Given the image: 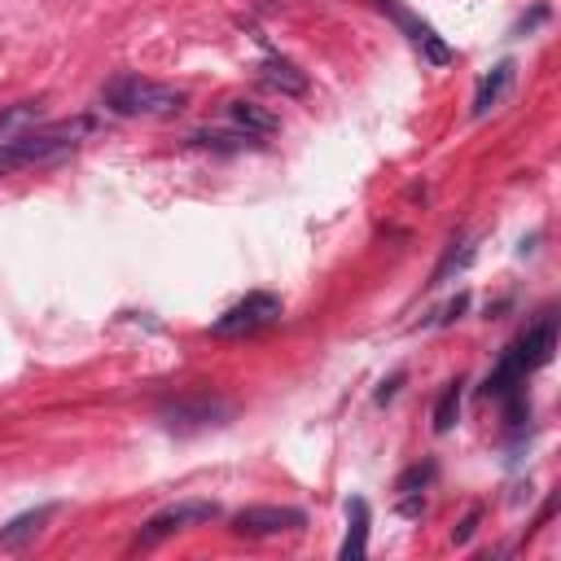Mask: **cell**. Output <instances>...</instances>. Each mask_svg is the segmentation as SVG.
Instances as JSON below:
<instances>
[{"label": "cell", "instance_id": "cell-4", "mask_svg": "<svg viewBox=\"0 0 561 561\" xmlns=\"http://www.w3.org/2000/svg\"><path fill=\"white\" fill-rule=\"evenodd\" d=\"M280 320V298L276 294H245L241 302H232L215 324H210V333L215 337H250V333H259V329H267V324H276Z\"/></svg>", "mask_w": 561, "mask_h": 561}, {"label": "cell", "instance_id": "cell-20", "mask_svg": "<svg viewBox=\"0 0 561 561\" xmlns=\"http://www.w3.org/2000/svg\"><path fill=\"white\" fill-rule=\"evenodd\" d=\"M399 381H403V373H394L390 381H381V390H377V403H386V399H390V394L399 390Z\"/></svg>", "mask_w": 561, "mask_h": 561}, {"label": "cell", "instance_id": "cell-2", "mask_svg": "<svg viewBox=\"0 0 561 561\" xmlns=\"http://www.w3.org/2000/svg\"><path fill=\"white\" fill-rule=\"evenodd\" d=\"M184 101H188L184 88L140 79V75H114L101 92V105L118 118H171L184 110Z\"/></svg>", "mask_w": 561, "mask_h": 561}, {"label": "cell", "instance_id": "cell-9", "mask_svg": "<svg viewBox=\"0 0 561 561\" xmlns=\"http://www.w3.org/2000/svg\"><path fill=\"white\" fill-rule=\"evenodd\" d=\"M57 504H39V508H26L18 513L9 526H0V552H22L31 539H39V530L53 522Z\"/></svg>", "mask_w": 561, "mask_h": 561}, {"label": "cell", "instance_id": "cell-19", "mask_svg": "<svg viewBox=\"0 0 561 561\" xmlns=\"http://www.w3.org/2000/svg\"><path fill=\"white\" fill-rule=\"evenodd\" d=\"M478 517H482V508H469V513H465V522H460V530H456V543H469V539H473Z\"/></svg>", "mask_w": 561, "mask_h": 561}, {"label": "cell", "instance_id": "cell-3", "mask_svg": "<svg viewBox=\"0 0 561 561\" xmlns=\"http://www.w3.org/2000/svg\"><path fill=\"white\" fill-rule=\"evenodd\" d=\"M215 517H219V504H215V500H180V504L153 513V517L140 526L136 543H140V548H153V543H162V539H171V535H180V530L206 526V522H215Z\"/></svg>", "mask_w": 561, "mask_h": 561}, {"label": "cell", "instance_id": "cell-13", "mask_svg": "<svg viewBox=\"0 0 561 561\" xmlns=\"http://www.w3.org/2000/svg\"><path fill=\"white\" fill-rule=\"evenodd\" d=\"M228 118H232L241 131H250V136H272V131L280 127V118H276L272 110L254 105V101H228Z\"/></svg>", "mask_w": 561, "mask_h": 561}, {"label": "cell", "instance_id": "cell-11", "mask_svg": "<svg viewBox=\"0 0 561 561\" xmlns=\"http://www.w3.org/2000/svg\"><path fill=\"white\" fill-rule=\"evenodd\" d=\"M259 79H263L267 88H276L280 96H302V92H307V75H302L289 57H276V53L259 61Z\"/></svg>", "mask_w": 561, "mask_h": 561}, {"label": "cell", "instance_id": "cell-12", "mask_svg": "<svg viewBox=\"0 0 561 561\" xmlns=\"http://www.w3.org/2000/svg\"><path fill=\"white\" fill-rule=\"evenodd\" d=\"M364 552H368V504L355 495V500L346 504V539H342L337 557H342V561H359Z\"/></svg>", "mask_w": 561, "mask_h": 561}, {"label": "cell", "instance_id": "cell-10", "mask_svg": "<svg viewBox=\"0 0 561 561\" xmlns=\"http://www.w3.org/2000/svg\"><path fill=\"white\" fill-rule=\"evenodd\" d=\"M513 79H517V66H513V61L491 66V75H482V83H478V92H473V118H486V114L508 96Z\"/></svg>", "mask_w": 561, "mask_h": 561}, {"label": "cell", "instance_id": "cell-16", "mask_svg": "<svg viewBox=\"0 0 561 561\" xmlns=\"http://www.w3.org/2000/svg\"><path fill=\"white\" fill-rule=\"evenodd\" d=\"M35 123H39V101H13L0 110V140H13Z\"/></svg>", "mask_w": 561, "mask_h": 561}, {"label": "cell", "instance_id": "cell-14", "mask_svg": "<svg viewBox=\"0 0 561 561\" xmlns=\"http://www.w3.org/2000/svg\"><path fill=\"white\" fill-rule=\"evenodd\" d=\"M188 145H197V149H215V153H241V149H259V136H250V131H241V127H232V131H193L188 136Z\"/></svg>", "mask_w": 561, "mask_h": 561}, {"label": "cell", "instance_id": "cell-1", "mask_svg": "<svg viewBox=\"0 0 561 561\" xmlns=\"http://www.w3.org/2000/svg\"><path fill=\"white\" fill-rule=\"evenodd\" d=\"M92 131V118H70V123H48V127H26L13 140H0V175L26 171V167H48L83 145Z\"/></svg>", "mask_w": 561, "mask_h": 561}, {"label": "cell", "instance_id": "cell-15", "mask_svg": "<svg viewBox=\"0 0 561 561\" xmlns=\"http://www.w3.org/2000/svg\"><path fill=\"white\" fill-rule=\"evenodd\" d=\"M460 403H465V381H447L443 394L434 399V434H447L456 421H460Z\"/></svg>", "mask_w": 561, "mask_h": 561}, {"label": "cell", "instance_id": "cell-6", "mask_svg": "<svg viewBox=\"0 0 561 561\" xmlns=\"http://www.w3.org/2000/svg\"><path fill=\"white\" fill-rule=\"evenodd\" d=\"M373 4H377V9H381V13H386V18H390V22H394V26H399V31H403V35H408V39H412L430 61H434V66L451 61V48L438 39V31H434L430 22H421L416 13H408L399 0H373Z\"/></svg>", "mask_w": 561, "mask_h": 561}, {"label": "cell", "instance_id": "cell-7", "mask_svg": "<svg viewBox=\"0 0 561 561\" xmlns=\"http://www.w3.org/2000/svg\"><path fill=\"white\" fill-rule=\"evenodd\" d=\"M517 355H522V364H526V373H535V368H543L548 359H552V351H557V320H552V311H543L517 342Z\"/></svg>", "mask_w": 561, "mask_h": 561}, {"label": "cell", "instance_id": "cell-8", "mask_svg": "<svg viewBox=\"0 0 561 561\" xmlns=\"http://www.w3.org/2000/svg\"><path fill=\"white\" fill-rule=\"evenodd\" d=\"M232 408L224 399H180L175 408H167V425L171 430H202V425H219Z\"/></svg>", "mask_w": 561, "mask_h": 561}, {"label": "cell", "instance_id": "cell-17", "mask_svg": "<svg viewBox=\"0 0 561 561\" xmlns=\"http://www.w3.org/2000/svg\"><path fill=\"white\" fill-rule=\"evenodd\" d=\"M434 473H438V469H434V460H421V465H408V469L399 473V482H394V491H399V495H412V491H425V486L434 482Z\"/></svg>", "mask_w": 561, "mask_h": 561}, {"label": "cell", "instance_id": "cell-18", "mask_svg": "<svg viewBox=\"0 0 561 561\" xmlns=\"http://www.w3.org/2000/svg\"><path fill=\"white\" fill-rule=\"evenodd\" d=\"M469 259H473V245H465V241H460V254H456V241H451V250H447V259H443V263L434 267V276H430V285H443V280H447L451 272H460V267H465Z\"/></svg>", "mask_w": 561, "mask_h": 561}, {"label": "cell", "instance_id": "cell-5", "mask_svg": "<svg viewBox=\"0 0 561 561\" xmlns=\"http://www.w3.org/2000/svg\"><path fill=\"white\" fill-rule=\"evenodd\" d=\"M307 526V513L294 508V504H250L232 517V530L237 535H250V539H263V535H285V530H302Z\"/></svg>", "mask_w": 561, "mask_h": 561}]
</instances>
